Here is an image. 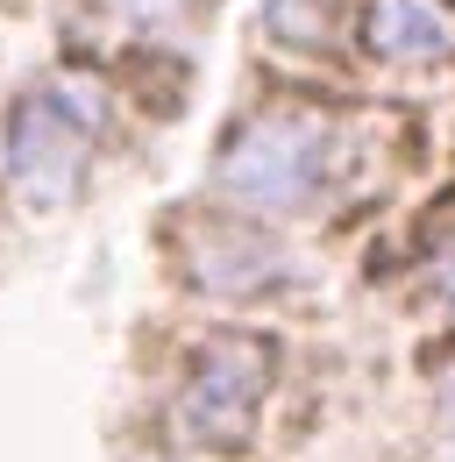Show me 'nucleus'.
Listing matches in <instances>:
<instances>
[{
	"label": "nucleus",
	"instance_id": "obj_1",
	"mask_svg": "<svg viewBox=\"0 0 455 462\" xmlns=\"http://www.w3.org/2000/svg\"><path fill=\"white\" fill-rule=\"evenodd\" d=\"M335 164V128L313 115H256L235 128L221 157H214V185L221 199L249 207V214H299Z\"/></svg>",
	"mask_w": 455,
	"mask_h": 462
},
{
	"label": "nucleus",
	"instance_id": "obj_5",
	"mask_svg": "<svg viewBox=\"0 0 455 462\" xmlns=\"http://www.w3.org/2000/svg\"><path fill=\"white\" fill-rule=\"evenodd\" d=\"M335 22H341V0H271L264 7V29L284 51H306V58L335 43Z\"/></svg>",
	"mask_w": 455,
	"mask_h": 462
},
{
	"label": "nucleus",
	"instance_id": "obj_4",
	"mask_svg": "<svg viewBox=\"0 0 455 462\" xmlns=\"http://www.w3.org/2000/svg\"><path fill=\"white\" fill-rule=\"evenodd\" d=\"M363 43L385 64H441L455 58V14L441 0H370Z\"/></svg>",
	"mask_w": 455,
	"mask_h": 462
},
{
	"label": "nucleus",
	"instance_id": "obj_7",
	"mask_svg": "<svg viewBox=\"0 0 455 462\" xmlns=\"http://www.w3.org/2000/svg\"><path fill=\"white\" fill-rule=\"evenodd\" d=\"M449 399H455V370H449Z\"/></svg>",
	"mask_w": 455,
	"mask_h": 462
},
{
	"label": "nucleus",
	"instance_id": "obj_6",
	"mask_svg": "<svg viewBox=\"0 0 455 462\" xmlns=\"http://www.w3.org/2000/svg\"><path fill=\"white\" fill-rule=\"evenodd\" d=\"M128 7H135V14H171L178 0H128Z\"/></svg>",
	"mask_w": 455,
	"mask_h": 462
},
{
	"label": "nucleus",
	"instance_id": "obj_2",
	"mask_svg": "<svg viewBox=\"0 0 455 462\" xmlns=\"http://www.w3.org/2000/svg\"><path fill=\"white\" fill-rule=\"evenodd\" d=\"M264 392H271V348L228 335V342H214L192 363V377L178 392V427L200 448H228L235 456V448H249V434L264 420Z\"/></svg>",
	"mask_w": 455,
	"mask_h": 462
},
{
	"label": "nucleus",
	"instance_id": "obj_3",
	"mask_svg": "<svg viewBox=\"0 0 455 462\" xmlns=\"http://www.w3.org/2000/svg\"><path fill=\"white\" fill-rule=\"evenodd\" d=\"M93 128H100V115H93L79 93H64V86L29 93V100L14 107V121H7V178H14L36 207L64 199V192L79 185V171H86Z\"/></svg>",
	"mask_w": 455,
	"mask_h": 462
}]
</instances>
